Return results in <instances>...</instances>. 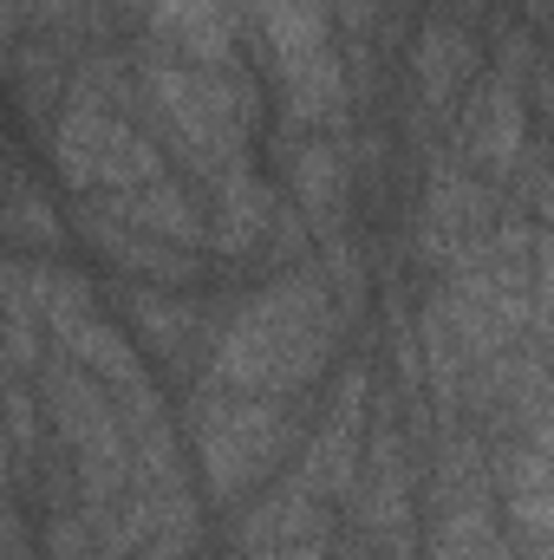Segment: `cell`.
Wrapping results in <instances>:
<instances>
[{
	"label": "cell",
	"mask_w": 554,
	"mask_h": 560,
	"mask_svg": "<svg viewBox=\"0 0 554 560\" xmlns=\"http://www.w3.org/2000/svg\"><path fill=\"white\" fill-rule=\"evenodd\" d=\"M339 306L326 293V275H280L268 280L216 339L209 352V385L255 392V398H300L326 365L339 339Z\"/></svg>",
	"instance_id": "6da1fadb"
},
{
	"label": "cell",
	"mask_w": 554,
	"mask_h": 560,
	"mask_svg": "<svg viewBox=\"0 0 554 560\" xmlns=\"http://www.w3.org/2000/svg\"><path fill=\"white\" fill-rule=\"evenodd\" d=\"M189 436L209 476L216 502H242L262 476H275V463L293 443V405L287 398H255V392H229V385H203L189 398Z\"/></svg>",
	"instance_id": "7a4b0ae2"
},
{
	"label": "cell",
	"mask_w": 554,
	"mask_h": 560,
	"mask_svg": "<svg viewBox=\"0 0 554 560\" xmlns=\"http://www.w3.org/2000/svg\"><path fill=\"white\" fill-rule=\"evenodd\" d=\"M366 398H372L366 365H346L339 385H333L326 418L313 423V436L300 450V482L320 502H346L359 489V469H366Z\"/></svg>",
	"instance_id": "3957f363"
},
{
	"label": "cell",
	"mask_w": 554,
	"mask_h": 560,
	"mask_svg": "<svg viewBox=\"0 0 554 560\" xmlns=\"http://www.w3.org/2000/svg\"><path fill=\"white\" fill-rule=\"evenodd\" d=\"M522 150H529V112H522V92H516V79H483L476 92H470V105H463V118H457V156L470 163V170H483V176H509L516 163H522Z\"/></svg>",
	"instance_id": "277c9868"
},
{
	"label": "cell",
	"mask_w": 554,
	"mask_h": 560,
	"mask_svg": "<svg viewBox=\"0 0 554 560\" xmlns=\"http://www.w3.org/2000/svg\"><path fill=\"white\" fill-rule=\"evenodd\" d=\"M353 502H359V528L379 541H399L412 528V463H405V436L392 418H379L366 436V469H359Z\"/></svg>",
	"instance_id": "5b68a950"
},
{
	"label": "cell",
	"mask_w": 554,
	"mask_h": 560,
	"mask_svg": "<svg viewBox=\"0 0 554 560\" xmlns=\"http://www.w3.org/2000/svg\"><path fill=\"white\" fill-rule=\"evenodd\" d=\"M79 229H85V242H92L105 261H118L125 275H143V280H196V268H203V255H196V248H176V242H163V235H150V229L118 222L99 196H79Z\"/></svg>",
	"instance_id": "8992f818"
},
{
	"label": "cell",
	"mask_w": 554,
	"mask_h": 560,
	"mask_svg": "<svg viewBox=\"0 0 554 560\" xmlns=\"http://www.w3.org/2000/svg\"><path fill=\"white\" fill-rule=\"evenodd\" d=\"M268 222H275V196L268 183L242 163L229 170L222 183H209V248L242 261V255H262L268 248Z\"/></svg>",
	"instance_id": "52a82bcc"
},
{
	"label": "cell",
	"mask_w": 554,
	"mask_h": 560,
	"mask_svg": "<svg viewBox=\"0 0 554 560\" xmlns=\"http://www.w3.org/2000/svg\"><path fill=\"white\" fill-rule=\"evenodd\" d=\"M470 72H476V46H470V33H463L457 20H430V26L417 33V46H412L417 112H424V118H443V112L457 105V92L470 85Z\"/></svg>",
	"instance_id": "ba28073f"
},
{
	"label": "cell",
	"mask_w": 554,
	"mask_h": 560,
	"mask_svg": "<svg viewBox=\"0 0 554 560\" xmlns=\"http://www.w3.org/2000/svg\"><path fill=\"white\" fill-rule=\"evenodd\" d=\"M326 535V502L293 476V482H275L249 515H242V555H275L287 541H320Z\"/></svg>",
	"instance_id": "9c48e42d"
},
{
	"label": "cell",
	"mask_w": 554,
	"mask_h": 560,
	"mask_svg": "<svg viewBox=\"0 0 554 560\" xmlns=\"http://www.w3.org/2000/svg\"><path fill=\"white\" fill-rule=\"evenodd\" d=\"M496 482H503V509H509V528L522 541H549L554 535V463L535 443H509L496 456Z\"/></svg>",
	"instance_id": "30bf717a"
},
{
	"label": "cell",
	"mask_w": 554,
	"mask_h": 560,
	"mask_svg": "<svg viewBox=\"0 0 554 560\" xmlns=\"http://www.w3.org/2000/svg\"><path fill=\"white\" fill-rule=\"evenodd\" d=\"M287 176H293V202H300L307 229H313L320 242H333V235H339V215H346V196H353L339 143H333V138L300 143V150H293V163H287Z\"/></svg>",
	"instance_id": "8fae6325"
},
{
	"label": "cell",
	"mask_w": 554,
	"mask_h": 560,
	"mask_svg": "<svg viewBox=\"0 0 554 560\" xmlns=\"http://www.w3.org/2000/svg\"><path fill=\"white\" fill-rule=\"evenodd\" d=\"M105 209H112L118 222H131V229H150V235H163V242H176V248L209 255V222H203V209H196L170 176H157V183H143V189L105 196Z\"/></svg>",
	"instance_id": "7c38bea8"
},
{
	"label": "cell",
	"mask_w": 554,
	"mask_h": 560,
	"mask_svg": "<svg viewBox=\"0 0 554 560\" xmlns=\"http://www.w3.org/2000/svg\"><path fill=\"white\" fill-rule=\"evenodd\" d=\"M275 79H280V105H287V118H293L300 131H313V125H339V118H346V72H339L333 46L275 66Z\"/></svg>",
	"instance_id": "4fadbf2b"
},
{
	"label": "cell",
	"mask_w": 554,
	"mask_h": 560,
	"mask_svg": "<svg viewBox=\"0 0 554 560\" xmlns=\"http://www.w3.org/2000/svg\"><path fill=\"white\" fill-rule=\"evenodd\" d=\"M249 20H255V33L268 46V66L326 52V7H313V0H255Z\"/></svg>",
	"instance_id": "5bb4252c"
},
{
	"label": "cell",
	"mask_w": 554,
	"mask_h": 560,
	"mask_svg": "<svg viewBox=\"0 0 554 560\" xmlns=\"http://www.w3.org/2000/svg\"><path fill=\"white\" fill-rule=\"evenodd\" d=\"M131 319H138V332L170 359V365H189L196 346H209V332H203V306H189V300H170V293H131Z\"/></svg>",
	"instance_id": "9a60e30c"
},
{
	"label": "cell",
	"mask_w": 554,
	"mask_h": 560,
	"mask_svg": "<svg viewBox=\"0 0 554 560\" xmlns=\"http://www.w3.org/2000/svg\"><path fill=\"white\" fill-rule=\"evenodd\" d=\"M430 560H516V548L503 541L496 509L489 502H470V509H437Z\"/></svg>",
	"instance_id": "2e32d148"
},
{
	"label": "cell",
	"mask_w": 554,
	"mask_h": 560,
	"mask_svg": "<svg viewBox=\"0 0 554 560\" xmlns=\"http://www.w3.org/2000/svg\"><path fill=\"white\" fill-rule=\"evenodd\" d=\"M7 222H13V255H26V248H53V242H59L53 209H39V196H33L26 183L13 189V215H7Z\"/></svg>",
	"instance_id": "e0dca14e"
},
{
	"label": "cell",
	"mask_w": 554,
	"mask_h": 560,
	"mask_svg": "<svg viewBox=\"0 0 554 560\" xmlns=\"http://www.w3.org/2000/svg\"><path fill=\"white\" fill-rule=\"evenodd\" d=\"M339 13H346V26H353V33H372V20H379V0H339Z\"/></svg>",
	"instance_id": "ac0fdd59"
},
{
	"label": "cell",
	"mask_w": 554,
	"mask_h": 560,
	"mask_svg": "<svg viewBox=\"0 0 554 560\" xmlns=\"http://www.w3.org/2000/svg\"><path fill=\"white\" fill-rule=\"evenodd\" d=\"M320 548H326V541H287V548H275V555H255V560H320Z\"/></svg>",
	"instance_id": "d6986e66"
},
{
	"label": "cell",
	"mask_w": 554,
	"mask_h": 560,
	"mask_svg": "<svg viewBox=\"0 0 554 560\" xmlns=\"http://www.w3.org/2000/svg\"><path fill=\"white\" fill-rule=\"evenodd\" d=\"M535 98H542V112H549V125H554V72H535Z\"/></svg>",
	"instance_id": "ffe728a7"
},
{
	"label": "cell",
	"mask_w": 554,
	"mask_h": 560,
	"mask_svg": "<svg viewBox=\"0 0 554 560\" xmlns=\"http://www.w3.org/2000/svg\"><path fill=\"white\" fill-rule=\"evenodd\" d=\"M516 560H554V535H549V541H522Z\"/></svg>",
	"instance_id": "44dd1931"
},
{
	"label": "cell",
	"mask_w": 554,
	"mask_h": 560,
	"mask_svg": "<svg viewBox=\"0 0 554 560\" xmlns=\"http://www.w3.org/2000/svg\"><path fill=\"white\" fill-rule=\"evenodd\" d=\"M535 209H542V222H554V176H542V189H535Z\"/></svg>",
	"instance_id": "7402d4cb"
},
{
	"label": "cell",
	"mask_w": 554,
	"mask_h": 560,
	"mask_svg": "<svg viewBox=\"0 0 554 560\" xmlns=\"http://www.w3.org/2000/svg\"><path fill=\"white\" fill-rule=\"evenodd\" d=\"M535 7H542V13H549V7H554V0H535Z\"/></svg>",
	"instance_id": "603a6c76"
},
{
	"label": "cell",
	"mask_w": 554,
	"mask_h": 560,
	"mask_svg": "<svg viewBox=\"0 0 554 560\" xmlns=\"http://www.w3.org/2000/svg\"><path fill=\"white\" fill-rule=\"evenodd\" d=\"M112 560H138V555H112Z\"/></svg>",
	"instance_id": "cb8c5ba5"
},
{
	"label": "cell",
	"mask_w": 554,
	"mask_h": 560,
	"mask_svg": "<svg viewBox=\"0 0 554 560\" xmlns=\"http://www.w3.org/2000/svg\"><path fill=\"white\" fill-rule=\"evenodd\" d=\"M313 7H326V0H313Z\"/></svg>",
	"instance_id": "d4e9b609"
}]
</instances>
